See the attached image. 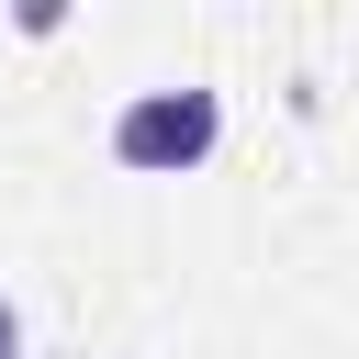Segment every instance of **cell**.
Masks as SVG:
<instances>
[{
	"label": "cell",
	"mask_w": 359,
	"mask_h": 359,
	"mask_svg": "<svg viewBox=\"0 0 359 359\" xmlns=\"http://www.w3.org/2000/svg\"><path fill=\"white\" fill-rule=\"evenodd\" d=\"M213 146H224V101L202 79L135 90L112 112V168H135V180H191V168H213Z\"/></svg>",
	"instance_id": "6da1fadb"
},
{
	"label": "cell",
	"mask_w": 359,
	"mask_h": 359,
	"mask_svg": "<svg viewBox=\"0 0 359 359\" xmlns=\"http://www.w3.org/2000/svg\"><path fill=\"white\" fill-rule=\"evenodd\" d=\"M67 11H79V0H11V34L45 45V34H67Z\"/></svg>",
	"instance_id": "7a4b0ae2"
},
{
	"label": "cell",
	"mask_w": 359,
	"mask_h": 359,
	"mask_svg": "<svg viewBox=\"0 0 359 359\" xmlns=\"http://www.w3.org/2000/svg\"><path fill=\"white\" fill-rule=\"evenodd\" d=\"M0 359H22V303L0 292Z\"/></svg>",
	"instance_id": "3957f363"
}]
</instances>
